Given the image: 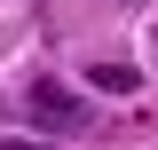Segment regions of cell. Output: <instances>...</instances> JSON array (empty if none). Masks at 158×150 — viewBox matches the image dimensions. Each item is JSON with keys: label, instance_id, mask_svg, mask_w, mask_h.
Wrapping results in <instances>:
<instances>
[{"label": "cell", "instance_id": "cell-1", "mask_svg": "<svg viewBox=\"0 0 158 150\" xmlns=\"http://www.w3.org/2000/svg\"><path fill=\"white\" fill-rule=\"evenodd\" d=\"M24 103H32V119H40V127H56V134H71L79 119H87V103H79L63 79H32V95H24Z\"/></svg>", "mask_w": 158, "mask_h": 150}, {"label": "cell", "instance_id": "cell-2", "mask_svg": "<svg viewBox=\"0 0 158 150\" xmlns=\"http://www.w3.org/2000/svg\"><path fill=\"white\" fill-rule=\"evenodd\" d=\"M87 79H95L103 95H135V71H127V63H95V71H87Z\"/></svg>", "mask_w": 158, "mask_h": 150}, {"label": "cell", "instance_id": "cell-3", "mask_svg": "<svg viewBox=\"0 0 158 150\" xmlns=\"http://www.w3.org/2000/svg\"><path fill=\"white\" fill-rule=\"evenodd\" d=\"M0 150H48V142H0Z\"/></svg>", "mask_w": 158, "mask_h": 150}]
</instances>
